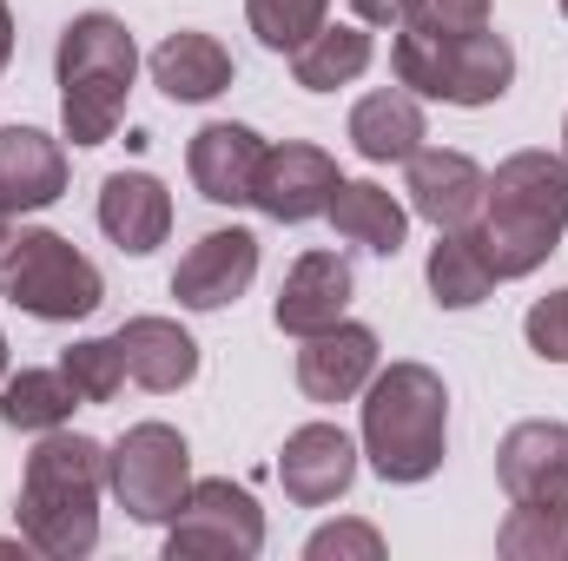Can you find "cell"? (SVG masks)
I'll use <instances>...</instances> for the list:
<instances>
[{
  "label": "cell",
  "mask_w": 568,
  "mask_h": 561,
  "mask_svg": "<svg viewBox=\"0 0 568 561\" xmlns=\"http://www.w3.org/2000/svg\"><path fill=\"white\" fill-rule=\"evenodd\" d=\"M113 482V449H100L93 436H67L47 429V442L27 456V482H20V536L27 549L53 561H80L100 542V489Z\"/></svg>",
  "instance_id": "obj_1"
},
{
  "label": "cell",
  "mask_w": 568,
  "mask_h": 561,
  "mask_svg": "<svg viewBox=\"0 0 568 561\" xmlns=\"http://www.w3.org/2000/svg\"><path fill=\"white\" fill-rule=\"evenodd\" d=\"M568 232V152H509L489 172L476 238L496 278H529Z\"/></svg>",
  "instance_id": "obj_2"
},
{
  "label": "cell",
  "mask_w": 568,
  "mask_h": 561,
  "mask_svg": "<svg viewBox=\"0 0 568 561\" xmlns=\"http://www.w3.org/2000/svg\"><path fill=\"white\" fill-rule=\"evenodd\" d=\"M449 390L429 364H390L364 384V456L384 482H424L443 469Z\"/></svg>",
  "instance_id": "obj_3"
},
{
  "label": "cell",
  "mask_w": 568,
  "mask_h": 561,
  "mask_svg": "<svg viewBox=\"0 0 568 561\" xmlns=\"http://www.w3.org/2000/svg\"><path fill=\"white\" fill-rule=\"evenodd\" d=\"M60 126L73 145H106L126 120V93L140 73V47L113 13H80L60 33Z\"/></svg>",
  "instance_id": "obj_4"
},
{
  "label": "cell",
  "mask_w": 568,
  "mask_h": 561,
  "mask_svg": "<svg viewBox=\"0 0 568 561\" xmlns=\"http://www.w3.org/2000/svg\"><path fill=\"white\" fill-rule=\"evenodd\" d=\"M390 67H397V86L449 100V106H489L516 80V53L489 27H476V33H429L417 20H404L397 47H390Z\"/></svg>",
  "instance_id": "obj_5"
},
{
  "label": "cell",
  "mask_w": 568,
  "mask_h": 561,
  "mask_svg": "<svg viewBox=\"0 0 568 561\" xmlns=\"http://www.w3.org/2000/svg\"><path fill=\"white\" fill-rule=\"evenodd\" d=\"M0 297L20 304L27 317H47V324H73L87 310H100L106 284L93 272V258H80L60 232H7L0 238Z\"/></svg>",
  "instance_id": "obj_6"
},
{
  "label": "cell",
  "mask_w": 568,
  "mask_h": 561,
  "mask_svg": "<svg viewBox=\"0 0 568 561\" xmlns=\"http://www.w3.org/2000/svg\"><path fill=\"white\" fill-rule=\"evenodd\" d=\"M265 549V516L252 502V489L212 476L192 482V496L179 502L172 529H165V555L172 561H245Z\"/></svg>",
  "instance_id": "obj_7"
},
{
  "label": "cell",
  "mask_w": 568,
  "mask_h": 561,
  "mask_svg": "<svg viewBox=\"0 0 568 561\" xmlns=\"http://www.w3.org/2000/svg\"><path fill=\"white\" fill-rule=\"evenodd\" d=\"M113 496L133 522H172L192 496V449L172 422H140L113 449Z\"/></svg>",
  "instance_id": "obj_8"
},
{
  "label": "cell",
  "mask_w": 568,
  "mask_h": 561,
  "mask_svg": "<svg viewBox=\"0 0 568 561\" xmlns=\"http://www.w3.org/2000/svg\"><path fill=\"white\" fill-rule=\"evenodd\" d=\"M337 159L331 152H317V145H265V159H258V178H252V205L265 212V218H278V225H304V218H317V212H331V198H337Z\"/></svg>",
  "instance_id": "obj_9"
},
{
  "label": "cell",
  "mask_w": 568,
  "mask_h": 561,
  "mask_svg": "<svg viewBox=\"0 0 568 561\" xmlns=\"http://www.w3.org/2000/svg\"><path fill=\"white\" fill-rule=\"evenodd\" d=\"M410 212L429 218L436 232H469L483 218V192H489V172L469 159V152H449V145H417L410 159Z\"/></svg>",
  "instance_id": "obj_10"
},
{
  "label": "cell",
  "mask_w": 568,
  "mask_h": 561,
  "mask_svg": "<svg viewBox=\"0 0 568 561\" xmlns=\"http://www.w3.org/2000/svg\"><path fill=\"white\" fill-rule=\"evenodd\" d=\"M252 278H258V238L239 232V225H225V232H205V238L179 258L172 297H179L185 310H225V304H239V297L252 290Z\"/></svg>",
  "instance_id": "obj_11"
},
{
  "label": "cell",
  "mask_w": 568,
  "mask_h": 561,
  "mask_svg": "<svg viewBox=\"0 0 568 561\" xmlns=\"http://www.w3.org/2000/svg\"><path fill=\"white\" fill-rule=\"evenodd\" d=\"M278 482L297 509H324L337 502L351 482H357V442L337 429V422H304L284 436L278 456Z\"/></svg>",
  "instance_id": "obj_12"
},
{
  "label": "cell",
  "mask_w": 568,
  "mask_h": 561,
  "mask_svg": "<svg viewBox=\"0 0 568 561\" xmlns=\"http://www.w3.org/2000/svg\"><path fill=\"white\" fill-rule=\"evenodd\" d=\"M371 377H377V330L364 324L337 317L331 330H311L297 350V390L311 404H351Z\"/></svg>",
  "instance_id": "obj_13"
},
{
  "label": "cell",
  "mask_w": 568,
  "mask_h": 561,
  "mask_svg": "<svg viewBox=\"0 0 568 561\" xmlns=\"http://www.w3.org/2000/svg\"><path fill=\"white\" fill-rule=\"evenodd\" d=\"M67 192V152L33 126H0V212H47Z\"/></svg>",
  "instance_id": "obj_14"
},
{
  "label": "cell",
  "mask_w": 568,
  "mask_h": 561,
  "mask_svg": "<svg viewBox=\"0 0 568 561\" xmlns=\"http://www.w3.org/2000/svg\"><path fill=\"white\" fill-rule=\"evenodd\" d=\"M258 159H265V140H258L252 126H232V120H219V126L192 133V152H185L192 185H199L212 205H252Z\"/></svg>",
  "instance_id": "obj_15"
},
{
  "label": "cell",
  "mask_w": 568,
  "mask_h": 561,
  "mask_svg": "<svg viewBox=\"0 0 568 561\" xmlns=\"http://www.w3.org/2000/svg\"><path fill=\"white\" fill-rule=\"evenodd\" d=\"M496 482L509 502L568 496V422H516L496 449Z\"/></svg>",
  "instance_id": "obj_16"
},
{
  "label": "cell",
  "mask_w": 568,
  "mask_h": 561,
  "mask_svg": "<svg viewBox=\"0 0 568 561\" xmlns=\"http://www.w3.org/2000/svg\"><path fill=\"white\" fill-rule=\"evenodd\" d=\"M100 232H106L120 252H133V258H145L152 245H165V232H172V198H165V185H159L152 172H113V178L100 185Z\"/></svg>",
  "instance_id": "obj_17"
},
{
  "label": "cell",
  "mask_w": 568,
  "mask_h": 561,
  "mask_svg": "<svg viewBox=\"0 0 568 561\" xmlns=\"http://www.w3.org/2000/svg\"><path fill=\"white\" fill-rule=\"evenodd\" d=\"M344 304H351V265L337 252H304L291 265V278H284L272 317L291 337H311V330H331L344 317Z\"/></svg>",
  "instance_id": "obj_18"
},
{
  "label": "cell",
  "mask_w": 568,
  "mask_h": 561,
  "mask_svg": "<svg viewBox=\"0 0 568 561\" xmlns=\"http://www.w3.org/2000/svg\"><path fill=\"white\" fill-rule=\"evenodd\" d=\"M120 357H126V377L140 384V390H185L192 377H199V344L172 324V317H133V324H120Z\"/></svg>",
  "instance_id": "obj_19"
},
{
  "label": "cell",
  "mask_w": 568,
  "mask_h": 561,
  "mask_svg": "<svg viewBox=\"0 0 568 561\" xmlns=\"http://www.w3.org/2000/svg\"><path fill=\"white\" fill-rule=\"evenodd\" d=\"M152 80H159L165 100L199 106V100H219V93L232 86V53H225L212 33H192V27H185V33H165V40H159Z\"/></svg>",
  "instance_id": "obj_20"
},
{
  "label": "cell",
  "mask_w": 568,
  "mask_h": 561,
  "mask_svg": "<svg viewBox=\"0 0 568 561\" xmlns=\"http://www.w3.org/2000/svg\"><path fill=\"white\" fill-rule=\"evenodd\" d=\"M324 218L337 225L344 245H364V252H377V258H397L404 238H410V212H404L384 185H371V178H344Z\"/></svg>",
  "instance_id": "obj_21"
},
{
  "label": "cell",
  "mask_w": 568,
  "mask_h": 561,
  "mask_svg": "<svg viewBox=\"0 0 568 561\" xmlns=\"http://www.w3.org/2000/svg\"><path fill=\"white\" fill-rule=\"evenodd\" d=\"M351 145L371 159V165H397L424 145V106L410 86H384V93H364L357 113H351Z\"/></svg>",
  "instance_id": "obj_22"
},
{
  "label": "cell",
  "mask_w": 568,
  "mask_h": 561,
  "mask_svg": "<svg viewBox=\"0 0 568 561\" xmlns=\"http://www.w3.org/2000/svg\"><path fill=\"white\" fill-rule=\"evenodd\" d=\"M429 290H436L443 310H469V304H483V297L496 290V265H489L476 225L436 238V252H429Z\"/></svg>",
  "instance_id": "obj_23"
},
{
  "label": "cell",
  "mask_w": 568,
  "mask_h": 561,
  "mask_svg": "<svg viewBox=\"0 0 568 561\" xmlns=\"http://www.w3.org/2000/svg\"><path fill=\"white\" fill-rule=\"evenodd\" d=\"M364 67H371V33H364V27H317V33L291 53V73H297V86H311V93H337V86H351Z\"/></svg>",
  "instance_id": "obj_24"
},
{
  "label": "cell",
  "mask_w": 568,
  "mask_h": 561,
  "mask_svg": "<svg viewBox=\"0 0 568 561\" xmlns=\"http://www.w3.org/2000/svg\"><path fill=\"white\" fill-rule=\"evenodd\" d=\"M503 561H568V496H529L496 529Z\"/></svg>",
  "instance_id": "obj_25"
},
{
  "label": "cell",
  "mask_w": 568,
  "mask_h": 561,
  "mask_svg": "<svg viewBox=\"0 0 568 561\" xmlns=\"http://www.w3.org/2000/svg\"><path fill=\"white\" fill-rule=\"evenodd\" d=\"M73 384L60 377V370H20V377H7V390H0V422L7 429H33V436H47V429H60V422L73 417Z\"/></svg>",
  "instance_id": "obj_26"
},
{
  "label": "cell",
  "mask_w": 568,
  "mask_h": 561,
  "mask_svg": "<svg viewBox=\"0 0 568 561\" xmlns=\"http://www.w3.org/2000/svg\"><path fill=\"white\" fill-rule=\"evenodd\" d=\"M60 377L73 384L80 404H113L120 384H126V357H120L113 337H80V344L60 357Z\"/></svg>",
  "instance_id": "obj_27"
},
{
  "label": "cell",
  "mask_w": 568,
  "mask_h": 561,
  "mask_svg": "<svg viewBox=\"0 0 568 561\" xmlns=\"http://www.w3.org/2000/svg\"><path fill=\"white\" fill-rule=\"evenodd\" d=\"M324 7H331V0H245V20H252V33H258L265 47L297 53V47L324 27Z\"/></svg>",
  "instance_id": "obj_28"
},
{
  "label": "cell",
  "mask_w": 568,
  "mask_h": 561,
  "mask_svg": "<svg viewBox=\"0 0 568 561\" xmlns=\"http://www.w3.org/2000/svg\"><path fill=\"white\" fill-rule=\"evenodd\" d=\"M304 555L311 561H384V536L371 522H331V529H317L304 542Z\"/></svg>",
  "instance_id": "obj_29"
},
{
  "label": "cell",
  "mask_w": 568,
  "mask_h": 561,
  "mask_svg": "<svg viewBox=\"0 0 568 561\" xmlns=\"http://www.w3.org/2000/svg\"><path fill=\"white\" fill-rule=\"evenodd\" d=\"M523 337H529V350H536V357L568 364V290H549V297L523 317Z\"/></svg>",
  "instance_id": "obj_30"
},
{
  "label": "cell",
  "mask_w": 568,
  "mask_h": 561,
  "mask_svg": "<svg viewBox=\"0 0 568 561\" xmlns=\"http://www.w3.org/2000/svg\"><path fill=\"white\" fill-rule=\"evenodd\" d=\"M410 20L429 33H476V27H489V0H417Z\"/></svg>",
  "instance_id": "obj_31"
},
{
  "label": "cell",
  "mask_w": 568,
  "mask_h": 561,
  "mask_svg": "<svg viewBox=\"0 0 568 561\" xmlns=\"http://www.w3.org/2000/svg\"><path fill=\"white\" fill-rule=\"evenodd\" d=\"M357 7V20H371V27H404L410 13H417V0H351Z\"/></svg>",
  "instance_id": "obj_32"
},
{
  "label": "cell",
  "mask_w": 568,
  "mask_h": 561,
  "mask_svg": "<svg viewBox=\"0 0 568 561\" xmlns=\"http://www.w3.org/2000/svg\"><path fill=\"white\" fill-rule=\"evenodd\" d=\"M13 60V13H7V0H0V67Z\"/></svg>",
  "instance_id": "obj_33"
},
{
  "label": "cell",
  "mask_w": 568,
  "mask_h": 561,
  "mask_svg": "<svg viewBox=\"0 0 568 561\" xmlns=\"http://www.w3.org/2000/svg\"><path fill=\"white\" fill-rule=\"evenodd\" d=\"M0 377H7V337H0Z\"/></svg>",
  "instance_id": "obj_34"
},
{
  "label": "cell",
  "mask_w": 568,
  "mask_h": 561,
  "mask_svg": "<svg viewBox=\"0 0 568 561\" xmlns=\"http://www.w3.org/2000/svg\"><path fill=\"white\" fill-rule=\"evenodd\" d=\"M0 238H7V212H0Z\"/></svg>",
  "instance_id": "obj_35"
},
{
  "label": "cell",
  "mask_w": 568,
  "mask_h": 561,
  "mask_svg": "<svg viewBox=\"0 0 568 561\" xmlns=\"http://www.w3.org/2000/svg\"><path fill=\"white\" fill-rule=\"evenodd\" d=\"M562 152H568V126H562Z\"/></svg>",
  "instance_id": "obj_36"
},
{
  "label": "cell",
  "mask_w": 568,
  "mask_h": 561,
  "mask_svg": "<svg viewBox=\"0 0 568 561\" xmlns=\"http://www.w3.org/2000/svg\"><path fill=\"white\" fill-rule=\"evenodd\" d=\"M562 13H568V0H562Z\"/></svg>",
  "instance_id": "obj_37"
}]
</instances>
